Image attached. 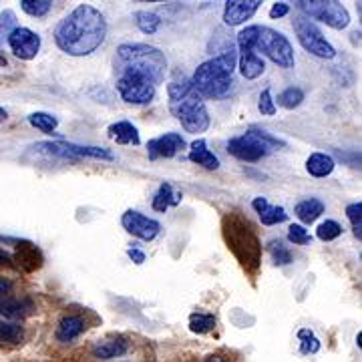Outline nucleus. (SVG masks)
Listing matches in <instances>:
<instances>
[{"mask_svg": "<svg viewBox=\"0 0 362 362\" xmlns=\"http://www.w3.org/2000/svg\"><path fill=\"white\" fill-rule=\"evenodd\" d=\"M127 256H129L135 264H139V266L145 262V254H143L141 250H137V247H131L129 252H127Z\"/></svg>", "mask_w": 362, "mask_h": 362, "instance_id": "nucleus-40", "label": "nucleus"}, {"mask_svg": "<svg viewBox=\"0 0 362 362\" xmlns=\"http://www.w3.org/2000/svg\"><path fill=\"white\" fill-rule=\"evenodd\" d=\"M340 233H342V226L334 220L322 221V223L318 226V230H316V235H318L322 242H332V240L340 238Z\"/></svg>", "mask_w": 362, "mask_h": 362, "instance_id": "nucleus-33", "label": "nucleus"}, {"mask_svg": "<svg viewBox=\"0 0 362 362\" xmlns=\"http://www.w3.org/2000/svg\"><path fill=\"white\" fill-rule=\"evenodd\" d=\"M189 161H194V163L202 165V168L209 169V171L220 169V159L207 149V143L204 141V139H197V141L192 143V149H189Z\"/></svg>", "mask_w": 362, "mask_h": 362, "instance_id": "nucleus-23", "label": "nucleus"}, {"mask_svg": "<svg viewBox=\"0 0 362 362\" xmlns=\"http://www.w3.org/2000/svg\"><path fill=\"white\" fill-rule=\"evenodd\" d=\"M270 252H272V258H274V264H278V266H288L290 262H292V254H290V250L278 240H274L270 242Z\"/></svg>", "mask_w": 362, "mask_h": 362, "instance_id": "nucleus-35", "label": "nucleus"}, {"mask_svg": "<svg viewBox=\"0 0 362 362\" xmlns=\"http://www.w3.org/2000/svg\"><path fill=\"white\" fill-rule=\"evenodd\" d=\"M334 168H337L334 159L326 153H312L306 161V169L314 177H326L334 171Z\"/></svg>", "mask_w": 362, "mask_h": 362, "instance_id": "nucleus-24", "label": "nucleus"}, {"mask_svg": "<svg viewBox=\"0 0 362 362\" xmlns=\"http://www.w3.org/2000/svg\"><path fill=\"white\" fill-rule=\"evenodd\" d=\"M346 216H349L350 223H352V230H354V235L361 240L362 238V204L356 202V204H350L346 207Z\"/></svg>", "mask_w": 362, "mask_h": 362, "instance_id": "nucleus-36", "label": "nucleus"}, {"mask_svg": "<svg viewBox=\"0 0 362 362\" xmlns=\"http://www.w3.org/2000/svg\"><path fill=\"white\" fill-rule=\"evenodd\" d=\"M221 233L226 246L240 262V266L250 276H256L262 266V242L252 221L240 211H230L221 220Z\"/></svg>", "mask_w": 362, "mask_h": 362, "instance_id": "nucleus-2", "label": "nucleus"}, {"mask_svg": "<svg viewBox=\"0 0 362 362\" xmlns=\"http://www.w3.org/2000/svg\"><path fill=\"white\" fill-rule=\"evenodd\" d=\"M0 266H8V268H14L13 256H11L6 250H2V247H0Z\"/></svg>", "mask_w": 362, "mask_h": 362, "instance_id": "nucleus-41", "label": "nucleus"}, {"mask_svg": "<svg viewBox=\"0 0 362 362\" xmlns=\"http://www.w3.org/2000/svg\"><path fill=\"white\" fill-rule=\"evenodd\" d=\"M107 21L95 6L81 4L54 28L57 47L71 57H87L103 45Z\"/></svg>", "mask_w": 362, "mask_h": 362, "instance_id": "nucleus-1", "label": "nucleus"}, {"mask_svg": "<svg viewBox=\"0 0 362 362\" xmlns=\"http://www.w3.org/2000/svg\"><path fill=\"white\" fill-rule=\"evenodd\" d=\"M298 340H300V352L302 354H316L320 350V340L316 338L310 328L298 330Z\"/></svg>", "mask_w": 362, "mask_h": 362, "instance_id": "nucleus-31", "label": "nucleus"}, {"mask_svg": "<svg viewBox=\"0 0 362 362\" xmlns=\"http://www.w3.org/2000/svg\"><path fill=\"white\" fill-rule=\"evenodd\" d=\"M256 49L264 52L272 63H276L282 69H292L296 63L294 61V49H292L290 40L286 39L282 33L268 28V26H259Z\"/></svg>", "mask_w": 362, "mask_h": 362, "instance_id": "nucleus-7", "label": "nucleus"}, {"mask_svg": "<svg viewBox=\"0 0 362 362\" xmlns=\"http://www.w3.org/2000/svg\"><path fill=\"white\" fill-rule=\"evenodd\" d=\"M23 338H25V330L21 324L0 320V342L18 344V342H23Z\"/></svg>", "mask_w": 362, "mask_h": 362, "instance_id": "nucleus-28", "label": "nucleus"}, {"mask_svg": "<svg viewBox=\"0 0 362 362\" xmlns=\"http://www.w3.org/2000/svg\"><path fill=\"white\" fill-rule=\"evenodd\" d=\"M274 147H286V141L274 137L266 131L258 129V127H252L244 135L233 137L228 141V151L233 157H238L240 161H247V163L259 161L262 157L268 156Z\"/></svg>", "mask_w": 362, "mask_h": 362, "instance_id": "nucleus-6", "label": "nucleus"}, {"mask_svg": "<svg viewBox=\"0 0 362 362\" xmlns=\"http://www.w3.org/2000/svg\"><path fill=\"white\" fill-rule=\"evenodd\" d=\"M11 288H13V282H11L8 278H2V276H0V298L4 296V294H8Z\"/></svg>", "mask_w": 362, "mask_h": 362, "instance_id": "nucleus-42", "label": "nucleus"}, {"mask_svg": "<svg viewBox=\"0 0 362 362\" xmlns=\"http://www.w3.org/2000/svg\"><path fill=\"white\" fill-rule=\"evenodd\" d=\"M4 65H6V59H4V57L0 54V66H4Z\"/></svg>", "mask_w": 362, "mask_h": 362, "instance_id": "nucleus-45", "label": "nucleus"}, {"mask_svg": "<svg viewBox=\"0 0 362 362\" xmlns=\"http://www.w3.org/2000/svg\"><path fill=\"white\" fill-rule=\"evenodd\" d=\"M181 202V194H173V187L169 183H161L157 189L156 197L151 202V206L156 211H168L171 206H177Z\"/></svg>", "mask_w": 362, "mask_h": 362, "instance_id": "nucleus-26", "label": "nucleus"}, {"mask_svg": "<svg viewBox=\"0 0 362 362\" xmlns=\"http://www.w3.org/2000/svg\"><path fill=\"white\" fill-rule=\"evenodd\" d=\"M294 211H296L298 220L302 221V223H312V221H316L324 214V204L320 199H316V197H310V199L300 202Z\"/></svg>", "mask_w": 362, "mask_h": 362, "instance_id": "nucleus-25", "label": "nucleus"}, {"mask_svg": "<svg viewBox=\"0 0 362 362\" xmlns=\"http://www.w3.org/2000/svg\"><path fill=\"white\" fill-rule=\"evenodd\" d=\"M35 149L51 153L57 157H93V159H107L113 161V153L107 151L103 147H83V145H75V143H37Z\"/></svg>", "mask_w": 362, "mask_h": 362, "instance_id": "nucleus-12", "label": "nucleus"}, {"mask_svg": "<svg viewBox=\"0 0 362 362\" xmlns=\"http://www.w3.org/2000/svg\"><path fill=\"white\" fill-rule=\"evenodd\" d=\"M129 350V342L123 337H111L99 340L95 346H93V356L95 358H101V361H111V358H119L123 354H127Z\"/></svg>", "mask_w": 362, "mask_h": 362, "instance_id": "nucleus-17", "label": "nucleus"}, {"mask_svg": "<svg viewBox=\"0 0 362 362\" xmlns=\"http://www.w3.org/2000/svg\"><path fill=\"white\" fill-rule=\"evenodd\" d=\"M298 8L306 14V18H316L322 21L324 25L332 26L337 30L346 28L350 23L349 11L334 0H302L296 2Z\"/></svg>", "mask_w": 362, "mask_h": 362, "instance_id": "nucleus-8", "label": "nucleus"}, {"mask_svg": "<svg viewBox=\"0 0 362 362\" xmlns=\"http://www.w3.org/2000/svg\"><path fill=\"white\" fill-rule=\"evenodd\" d=\"M258 109L262 115H276V103H274V99H272V90L270 89H264L262 90V95H259V103Z\"/></svg>", "mask_w": 362, "mask_h": 362, "instance_id": "nucleus-38", "label": "nucleus"}, {"mask_svg": "<svg viewBox=\"0 0 362 362\" xmlns=\"http://www.w3.org/2000/svg\"><path fill=\"white\" fill-rule=\"evenodd\" d=\"M259 26H246L240 35H238V49H240V73L242 77L258 78L264 73V61L262 57L256 54V40H258Z\"/></svg>", "mask_w": 362, "mask_h": 362, "instance_id": "nucleus-10", "label": "nucleus"}, {"mask_svg": "<svg viewBox=\"0 0 362 362\" xmlns=\"http://www.w3.org/2000/svg\"><path fill=\"white\" fill-rule=\"evenodd\" d=\"M117 75H135L151 85H161L168 71V59L157 47L143 42H127L117 49L115 54Z\"/></svg>", "mask_w": 362, "mask_h": 362, "instance_id": "nucleus-3", "label": "nucleus"}, {"mask_svg": "<svg viewBox=\"0 0 362 362\" xmlns=\"http://www.w3.org/2000/svg\"><path fill=\"white\" fill-rule=\"evenodd\" d=\"M117 90L121 99L131 105H147L156 97V85L135 75H119Z\"/></svg>", "mask_w": 362, "mask_h": 362, "instance_id": "nucleus-11", "label": "nucleus"}, {"mask_svg": "<svg viewBox=\"0 0 362 362\" xmlns=\"http://www.w3.org/2000/svg\"><path fill=\"white\" fill-rule=\"evenodd\" d=\"M85 332V320L77 316V314H66L59 320V326H57V332L54 337L59 342H73L77 340L81 334Z\"/></svg>", "mask_w": 362, "mask_h": 362, "instance_id": "nucleus-18", "label": "nucleus"}, {"mask_svg": "<svg viewBox=\"0 0 362 362\" xmlns=\"http://www.w3.org/2000/svg\"><path fill=\"white\" fill-rule=\"evenodd\" d=\"M259 4H262L259 0H230V2H226L223 23L228 26H238L246 23L247 18H252L258 13Z\"/></svg>", "mask_w": 362, "mask_h": 362, "instance_id": "nucleus-16", "label": "nucleus"}, {"mask_svg": "<svg viewBox=\"0 0 362 362\" xmlns=\"http://www.w3.org/2000/svg\"><path fill=\"white\" fill-rule=\"evenodd\" d=\"M8 45H11V51L23 59V61H30L35 59L40 51V37L37 33H33L30 28L26 26H16L14 30L8 33Z\"/></svg>", "mask_w": 362, "mask_h": 362, "instance_id": "nucleus-13", "label": "nucleus"}, {"mask_svg": "<svg viewBox=\"0 0 362 362\" xmlns=\"http://www.w3.org/2000/svg\"><path fill=\"white\" fill-rule=\"evenodd\" d=\"M292 26H294V33H296L300 45L310 52V54L318 57V59H334V57H337L334 47L326 40V37L322 35V30L314 25L310 18H306V16H296Z\"/></svg>", "mask_w": 362, "mask_h": 362, "instance_id": "nucleus-9", "label": "nucleus"}, {"mask_svg": "<svg viewBox=\"0 0 362 362\" xmlns=\"http://www.w3.org/2000/svg\"><path fill=\"white\" fill-rule=\"evenodd\" d=\"M206 362H226L223 358H220V356H207Z\"/></svg>", "mask_w": 362, "mask_h": 362, "instance_id": "nucleus-44", "label": "nucleus"}, {"mask_svg": "<svg viewBox=\"0 0 362 362\" xmlns=\"http://www.w3.org/2000/svg\"><path fill=\"white\" fill-rule=\"evenodd\" d=\"M302 101H304V90L298 89V87H288L278 97V105L284 107V109H296Z\"/></svg>", "mask_w": 362, "mask_h": 362, "instance_id": "nucleus-32", "label": "nucleus"}, {"mask_svg": "<svg viewBox=\"0 0 362 362\" xmlns=\"http://www.w3.org/2000/svg\"><path fill=\"white\" fill-rule=\"evenodd\" d=\"M121 223H123V228H125L131 235L139 238L143 242L156 240L157 235H159V232H161V223H159V221L151 220V218L143 216V214L135 211V209L125 211L123 218H121Z\"/></svg>", "mask_w": 362, "mask_h": 362, "instance_id": "nucleus-14", "label": "nucleus"}, {"mask_svg": "<svg viewBox=\"0 0 362 362\" xmlns=\"http://www.w3.org/2000/svg\"><path fill=\"white\" fill-rule=\"evenodd\" d=\"M216 328V316L214 314H204V312H194L189 316V330L195 334H207Z\"/></svg>", "mask_w": 362, "mask_h": 362, "instance_id": "nucleus-27", "label": "nucleus"}, {"mask_svg": "<svg viewBox=\"0 0 362 362\" xmlns=\"http://www.w3.org/2000/svg\"><path fill=\"white\" fill-rule=\"evenodd\" d=\"M288 13H290V6H288L286 2H276V4L272 6L270 16L272 18H282V16H286Z\"/></svg>", "mask_w": 362, "mask_h": 362, "instance_id": "nucleus-39", "label": "nucleus"}, {"mask_svg": "<svg viewBox=\"0 0 362 362\" xmlns=\"http://www.w3.org/2000/svg\"><path fill=\"white\" fill-rule=\"evenodd\" d=\"M288 240H290L294 246H304V244H310L312 238L304 226H296V223H292V226L288 228Z\"/></svg>", "mask_w": 362, "mask_h": 362, "instance_id": "nucleus-37", "label": "nucleus"}, {"mask_svg": "<svg viewBox=\"0 0 362 362\" xmlns=\"http://www.w3.org/2000/svg\"><path fill=\"white\" fill-rule=\"evenodd\" d=\"M135 23L139 26V30L145 35H156L157 28L161 26V18L159 14L149 13V11H139L135 14Z\"/></svg>", "mask_w": 362, "mask_h": 362, "instance_id": "nucleus-29", "label": "nucleus"}, {"mask_svg": "<svg viewBox=\"0 0 362 362\" xmlns=\"http://www.w3.org/2000/svg\"><path fill=\"white\" fill-rule=\"evenodd\" d=\"M6 117H8L6 109H2V107H0V123H2V121H6Z\"/></svg>", "mask_w": 362, "mask_h": 362, "instance_id": "nucleus-43", "label": "nucleus"}, {"mask_svg": "<svg viewBox=\"0 0 362 362\" xmlns=\"http://www.w3.org/2000/svg\"><path fill=\"white\" fill-rule=\"evenodd\" d=\"M28 121H30V125L33 127H37L42 133H47V135H52L54 129H57V125H59V121H57V117L49 115V113H33V115L28 117Z\"/></svg>", "mask_w": 362, "mask_h": 362, "instance_id": "nucleus-30", "label": "nucleus"}, {"mask_svg": "<svg viewBox=\"0 0 362 362\" xmlns=\"http://www.w3.org/2000/svg\"><path fill=\"white\" fill-rule=\"evenodd\" d=\"M107 133L113 141L121 143V145H139L141 143L139 131L129 121H117L113 125H109Z\"/></svg>", "mask_w": 362, "mask_h": 362, "instance_id": "nucleus-21", "label": "nucleus"}, {"mask_svg": "<svg viewBox=\"0 0 362 362\" xmlns=\"http://www.w3.org/2000/svg\"><path fill=\"white\" fill-rule=\"evenodd\" d=\"M33 312L28 298H0V316L4 318H25Z\"/></svg>", "mask_w": 362, "mask_h": 362, "instance_id": "nucleus-22", "label": "nucleus"}, {"mask_svg": "<svg viewBox=\"0 0 362 362\" xmlns=\"http://www.w3.org/2000/svg\"><path fill=\"white\" fill-rule=\"evenodd\" d=\"M169 111L183 125L187 133H206L209 127V113L199 97V93L194 89L192 81L181 78L168 85Z\"/></svg>", "mask_w": 362, "mask_h": 362, "instance_id": "nucleus-4", "label": "nucleus"}, {"mask_svg": "<svg viewBox=\"0 0 362 362\" xmlns=\"http://www.w3.org/2000/svg\"><path fill=\"white\" fill-rule=\"evenodd\" d=\"M21 6L30 16H45V14L51 11L52 2L51 0H23Z\"/></svg>", "mask_w": 362, "mask_h": 362, "instance_id": "nucleus-34", "label": "nucleus"}, {"mask_svg": "<svg viewBox=\"0 0 362 362\" xmlns=\"http://www.w3.org/2000/svg\"><path fill=\"white\" fill-rule=\"evenodd\" d=\"M13 259L25 272H35L42 266V254H40V250L37 246H33V244H28V242L18 244L16 256Z\"/></svg>", "mask_w": 362, "mask_h": 362, "instance_id": "nucleus-20", "label": "nucleus"}, {"mask_svg": "<svg viewBox=\"0 0 362 362\" xmlns=\"http://www.w3.org/2000/svg\"><path fill=\"white\" fill-rule=\"evenodd\" d=\"M252 207L258 211L259 220L264 226H276V223H282L288 220V214L282 206H270L266 197H256L252 202Z\"/></svg>", "mask_w": 362, "mask_h": 362, "instance_id": "nucleus-19", "label": "nucleus"}, {"mask_svg": "<svg viewBox=\"0 0 362 362\" xmlns=\"http://www.w3.org/2000/svg\"><path fill=\"white\" fill-rule=\"evenodd\" d=\"M183 147H185V139L180 133H165L147 143V153H149V159H159V157L169 159V157L177 156Z\"/></svg>", "mask_w": 362, "mask_h": 362, "instance_id": "nucleus-15", "label": "nucleus"}, {"mask_svg": "<svg viewBox=\"0 0 362 362\" xmlns=\"http://www.w3.org/2000/svg\"><path fill=\"white\" fill-rule=\"evenodd\" d=\"M235 63H238V52L230 47L228 51H223L218 57L197 66L194 78H192V85L199 93V97L221 99V97L230 95L233 89Z\"/></svg>", "mask_w": 362, "mask_h": 362, "instance_id": "nucleus-5", "label": "nucleus"}]
</instances>
